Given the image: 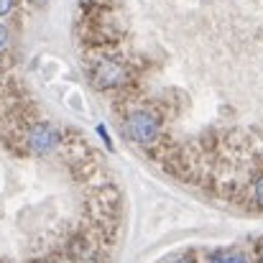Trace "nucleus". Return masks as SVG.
<instances>
[{"instance_id":"nucleus-3","label":"nucleus","mask_w":263,"mask_h":263,"mask_svg":"<svg viewBox=\"0 0 263 263\" xmlns=\"http://www.w3.org/2000/svg\"><path fill=\"white\" fill-rule=\"evenodd\" d=\"M23 143L28 156L36 159H46L51 154H59L62 146V128L49 123V120H33L26 130H23Z\"/></svg>"},{"instance_id":"nucleus-7","label":"nucleus","mask_w":263,"mask_h":263,"mask_svg":"<svg viewBox=\"0 0 263 263\" xmlns=\"http://www.w3.org/2000/svg\"><path fill=\"white\" fill-rule=\"evenodd\" d=\"M31 263H67V261H62L57 256H49V258H39V261H31Z\"/></svg>"},{"instance_id":"nucleus-6","label":"nucleus","mask_w":263,"mask_h":263,"mask_svg":"<svg viewBox=\"0 0 263 263\" xmlns=\"http://www.w3.org/2000/svg\"><path fill=\"white\" fill-rule=\"evenodd\" d=\"M97 136L102 138V143H105V148H107V151H112V148H115V146H112V138H110V133H107V128H105V125H97Z\"/></svg>"},{"instance_id":"nucleus-4","label":"nucleus","mask_w":263,"mask_h":263,"mask_svg":"<svg viewBox=\"0 0 263 263\" xmlns=\"http://www.w3.org/2000/svg\"><path fill=\"white\" fill-rule=\"evenodd\" d=\"M243 207L263 210V172L251 176V181L246 186V202H243Z\"/></svg>"},{"instance_id":"nucleus-5","label":"nucleus","mask_w":263,"mask_h":263,"mask_svg":"<svg viewBox=\"0 0 263 263\" xmlns=\"http://www.w3.org/2000/svg\"><path fill=\"white\" fill-rule=\"evenodd\" d=\"M207 263H248V256L240 248H215L207 253Z\"/></svg>"},{"instance_id":"nucleus-9","label":"nucleus","mask_w":263,"mask_h":263,"mask_svg":"<svg viewBox=\"0 0 263 263\" xmlns=\"http://www.w3.org/2000/svg\"><path fill=\"white\" fill-rule=\"evenodd\" d=\"M172 263H194L189 256H184V258H176V261H172Z\"/></svg>"},{"instance_id":"nucleus-2","label":"nucleus","mask_w":263,"mask_h":263,"mask_svg":"<svg viewBox=\"0 0 263 263\" xmlns=\"http://www.w3.org/2000/svg\"><path fill=\"white\" fill-rule=\"evenodd\" d=\"M59 154L64 159V166L72 176V181L80 184H95L97 174L102 172V161L97 159L95 148L87 143L85 136H80L74 128H62V146Z\"/></svg>"},{"instance_id":"nucleus-8","label":"nucleus","mask_w":263,"mask_h":263,"mask_svg":"<svg viewBox=\"0 0 263 263\" xmlns=\"http://www.w3.org/2000/svg\"><path fill=\"white\" fill-rule=\"evenodd\" d=\"M256 261L263 263V240L258 243V246H256Z\"/></svg>"},{"instance_id":"nucleus-1","label":"nucleus","mask_w":263,"mask_h":263,"mask_svg":"<svg viewBox=\"0 0 263 263\" xmlns=\"http://www.w3.org/2000/svg\"><path fill=\"white\" fill-rule=\"evenodd\" d=\"M118 118H120L123 136H125L133 146H138L146 156H151V154L169 138L166 123H164L151 107L133 105V107L123 110Z\"/></svg>"}]
</instances>
